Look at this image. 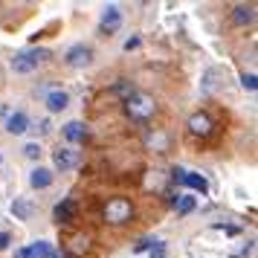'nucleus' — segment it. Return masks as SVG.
<instances>
[{
  "instance_id": "1",
  "label": "nucleus",
  "mask_w": 258,
  "mask_h": 258,
  "mask_svg": "<svg viewBox=\"0 0 258 258\" xmlns=\"http://www.w3.org/2000/svg\"><path fill=\"white\" fill-rule=\"evenodd\" d=\"M125 116L137 125H145L157 116V99L151 93H142V90H134V93L125 99Z\"/></svg>"
},
{
  "instance_id": "2",
  "label": "nucleus",
  "mask_w": 258,
  "mask_h": 258,
  "mask_svg": "<svg viewBox=\"0 0 258 258\" xmlns=\"http://www.w3.org/2000/svg\"><path fill=\"white\" fill-rule=\"evenodd\" d=\"M47 58H49V49H44V47H26V49H21V52H15L12 70L18 73V76H29V73H35Z\"/></svg>"
},
{
  "instance_id": "3",
  "label": "nucleus",
  "mask_w": 258,
  "mask_h": 258,
  "mask_svg": "<svg viewBox=\"0 0 258 258\" xmlns=\"http://www.w3.org/2000/svg\"><path fill=\"white\" fill-rule=\"evenodd\" d=\"M102 218L110 226H122V223H128L134 218V206H131L128 198H110L105 203V209H102Z\"/></svg>"
},
{
  "instance_id": "4",
  "label": "nucleus",
  "mask_w": 258,
  "mask_h": 258,
  "mask_svg": "<svg viewBox=\"0 0 258 258\" xmlns=\"http://www.w3.org/2000/svg\"><path fill=\"white\" fill-rule=\"evenodd\" d=\"M93 47L90 44H73L67 52H64V64L73 67V70H84V67H90L93 64Z\"/></svg>"
},
{
  "instance_id": "5",
  "label": "nucleus",
  "mask_w": 258,
  "mask_h": 258,
  "mask_svg": "<svg viewBox=\"0 0 258 258\" xmlns=\"http://www.w3.org/2000/svg\"><path fill=\"white\" fill-rule=\"evenodd\" d=\"M142 145H145V151H151V154H165L171 148V137L163 128H148L142 134Z\"/></svg>"
},
{
  "instance_id": "6",
  "label": "nucleus",
  "mask_w": 258,
  "mask_h": 258,
  "mask_svg": "<svg viewBox=\"0 0 258 258\" xmlns=\"http://www.w3.org/2000/svg\"><path fill=\"white\" fill-rule=\"evenodd\" d=\"M186 128H188V134L191 137H209L212 131H215V122H212V116L209 113H203V110H195L191 116L186 119Z\"/></svg>"
},
{
  "instance_id": "7",
  "label": "nucleus",
  "mask_w": 258,
  "mask_h": 258,
  "mask_svg": "<svg viewBox=\"0 0 258 258\" xmlns=\"http://www.w3.org/2000/svg\"><path fill=\"white\" fill-rule=\"evenodd\" d=\"M119 26H122V12H119L116 3H107L102 9V18H99V32L110 35V32H116Z\"/></svg>"
},
{
  "instance_id": "8",
  "label": "nucleus",
  "mask_w": 258,
  "mask_h": 258,
  "mask_svg": "<svg viewBox=\"0 0 258 258\" xmlns=\"http://www.w3.org/2000/svg\"><path fill=\"white\" fill-rule=\"evenodd\" d=\"M79 160H82V157H79V151H76L73 145H64V148H58V151L52 154V165L58 168L61 174H64V171H73V168L79 165Z\"/></svg>"
},
{
  "instance_id": "9",
  "label": "nucleus",
  "mask_w": 258,
  "mask_h": 258,
  "mask_svg": "<svg viewBox=\"0 0 258 258\" xmlns=\"http://www.w3.org/2000/svg\"><path fill=\"white\" fill-rule=\"evenodd\" d=\"M232 24L241 26V29L252 26L255 24V6H252V3H238L232 9Z\"/></svg>"
},
{
  "instance_id": "10",
  "label": "nucleus",
  "mask_w": 258,
  "mask_h": 258,
  "mask_svg": "<svg viewBox=\"0 0 258 258\" xmlns=\"http://www.w3.org/2000/svg\"><path fill=\"white\" fill-rule=\"evenodd\" d=\"M52 180H55V174H52V168H47V165H35L29 171V186L32 188H49Z\"/></svg>"
},
{
  "instance_id": "11",
  "label": "nucleus",
  "mask_w": 258,
  "mask_h": 258,
  "mask_svg": "<svg viewBox=\"0 0 258 258\" xmlns=\"http://www.w3.org/2000/svg\"><path fill=\"white\" fill-rule=\"evenodd\" d=\"M15 255L18 258H49L52 255V244L49 241H35V244H29L26 249H18Z\"/></svg>"
},
{
  "instance_id": "12",
  "label": "nucleus",
  "mask_w": 258,
  "mask_h": 258,
  "mask_svg": "<svg viewBox=\"0 0 258 258\" xmlns=\"http://www.w3.org/2000/svg\"><path fill=\"white\" fill-rule=\"evenodd\" d=\"M44 105H47L49 113H61L64 107L70 105V93L67 90H49L47 99H44Z\"/></svg>"
},
{
  "instance_id": "13",
  "label": "nucleus",
  "mask_w": 258,
  "mask_h": 258,
  "mask_svg": "<svg viewBox=\"0 0 258 258\" xmlns=\"http://www.w3.org/2000/svg\"><path fill=\"white\" fill-rule=\"evenodd\" d=\"M26 128H29V116H26L24 110H15V113H9V116H6V131H9L12 137L26 134Z\"/></svg>"
},
{
  "instance_id": "14",
  "label": "nucleus",
  "mask_w": 258,
  "mask_h": 258,
  "mask_svg": "<svg viewBox=\"0 0 258 258\" xmlns=\"http://www.w3.org/2000/svg\"><path fill=\"white\" fill-rule=\"evenodd\" d=\"M73 215H76V200H73V198H64L61 203H55V209H52V218H55V223L73 221Z\"/></svg>"
},
{
  "instance_id": "15",
  "label": "nucleus",
  "mask_w": 258,
  "mask_h": 258,
  "mask_svg": "<svg viewBox=\"0 0 258 258\" xmlns=\"http://www.w3.org/2000/svg\"><path fill=\"white\" fill-rule=\"evenodd\" d=\"M183 186H188L191 191H200L203 198L209 195V180L203 174H198V171H186V174H183Z\"/></svg>"
},
{
  "instance_id": "16",
  "label": "nucleus",
  "mask_w": 258,
  "mask_h": 258,
  "mask_svg": "<svg viewBox=\"0 0 258 258\" xmlns=\"http://www.w3.org/2000/svg\"><path fill=\"white\" fill-rule=\"evenodd\" d=\"M61 134H64V140L67 142H82L84 137H87V128H84V122H79V119H73V122H67L64 128H61Z\"/></svg>"
},
{
  "instance_id": "17",
  "label": "nucleus",
  "mask_w": 258,
  "mask_h": 258,
  "mask_svg": "<svg viewBox=\"0 0 258 258\" xmlns=\"http://www.w3.org/2000/svg\"><path fill=\"white\" fill-rule=\"evenodd\" d=\"M9 212L15 215V221H29L32 218V203L26 198H15L12 206H9Z\"/></svg>"
},
{
  "instance_id": "18",
  "label": "nucleus",
  "mask_w": 258,
  "mask_h": 258,
  "mask_svg": "<svg viewBox=\"0 0 258 258\" xmlns=\"http://www.w3.org/2000/svg\"><path fill=\"white\" fill-rule=\"evenodd\" d=\"M195 206H198V198H195V195H180V198H177V203H174L177 215H188Z\"/></svg>"
},
{
  "instance_id": "19",
  "label": "nucleus",
  "mask_w": 258,
  "mask_h": 258,
  "mask_svg": "<svg viewBox=\"0 0 258 258\" xmlns=\"http://www.w3.org/2000/svg\"><path fill=\"white\" fill-rule=\"evenodd\" d=\"M87 246H90V238H87V235H73L70 238V249L73 252H84Z\"/></svg>"
},
{
  "instance_id": "20",
  "label": "nucleus",
  "mask_w": 258,
  "mask_h": 258,
  "mask_svg": "<svg viewBox=\"0 0 258 258\" xmlns=\"http://www.w3.org/2000/svg\"><path fill=\"white\" fill-rule=\"evenodd\" d=\"M241 87H244V90H249V93H255V90H258L255 73H244V76H241Z\"/></svg>"
},
{
  "instance_id": "21",
  "label": "nucleus",
  "mask_w": 258,
  "mask_h": 258,
  "mask_svg": "<svg viewBox=\"0 0 258 258\" xmlns=\"http://www.w3.org/2000/svg\"><path fill=\"white\" fill-rule=\"evenodd\" d=\"M24 157L26 160H41V142H26L24 145Z\"/></svg>"
},
{
  "instance_id": "22",
  "label": "nucleus",
  "mask_w": 258,
  "mask_h": 258,
  "mask_svg": "<svg viewBox=\"0 0 258 258\" xmlns=\"http://www.w3.org/2000/svg\"><path fill=\"white\" fill-rule=\"evenodd\" d=\"M151 246H160V241H154V238H140V241H137V252H145V249H151Z\"/></svg>"
},
{
  "instance_id": "23",
  "label": "nucleus",
  "mask_w": 258,
  "mask_h": 258,
  "mask_svg": "<svg viewBox=\"0 0 258 258\" xmlns=\"http://www.w3.org/2000/svg\"><path fill=\"white\" fill-rule=\"evenodd\" d=\"M183 174H186V168L174 165V168H171V183H183Z\"/></svg>"
},
{
  "instance_id": "24",
  "label": "nucleus",
  "mask_w": 258,
  "mask_h": 258,
  "mask_svg": "<svg viewBox=\"0 0 258 258\" xmlns=\"http://www.w3.org/2000/svg\"><path fill=\"white\" fill-rule=\"evenodd\" d=\"M140 47V38H128V41H125V52H131V49H137Z\"/></svg>"
},
{
  "instance_id": "25",
  "label": "nucleus",
  "mask_w": 258,
  "mask_h": 258,
  "mask_svg": "<svg viewBox=\"0 0 258 258\" xmlns=\"http://www.w3.org/2000/svg\"><path fill=\"white\" fill-rule=\"evenodd\" d=\"M9 241H12V238H9V232H0V252L9 246Z\"/></svg>"
},
{
  "instance_id": "26",
  "label": "nucleus",
  "mask_w": 258,
  "mask_h": 258,
  "mask_svg": "<svg viewBox=\"0 0 258 258\" xmlns=\"http://www.w3.org/2000/svg\"><path fill=\"white\" fill-rule=\"evenodd\" d=\"M49 258H64V255H49Z\"/></svg>"
}]
</instances>
